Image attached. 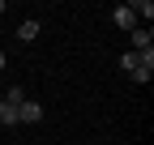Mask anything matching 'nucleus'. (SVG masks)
<instances>
[{
  "label": "nucleus",
  "instance_id": "2",
  "mask_svg": "<svg viewBox=\"0 0 154 145\" xmlns=\"http://www.w3.org/2000/svg\"><path fill=\"white\" fill-rule=\"evenodd\" d=\"M17 115H22V124H38V120H43V107H38L34 98H26L22 107H17Z\"/></svg>",
  "mask_w": 154,
  "mask_h": 145
},
{
  "label": "nucleus",
  "instance_id": "10",
  "mask_svg": "<svg viewBox=\"0 0 154 145\" xmlns=\"http://www.w3.org/2000/svg\"><path fill=\"white\" fill-rule=\"evenodd\" d=\"M0 13H5V0H0Z\"/></svg>",
  "mask_w": 154,
  "mask_h": 145
},
{
  "label": "nucleus",
  "instance_id": "6",
  "mask_svg": "<svg viewBox=\"0 0 154 145\" xmlns=\"http://www.w3.org/2000/svg\"><path fill=\"white\" fill-rule=\"evenodd\" d=\"M17 39H22V43L38 39V22H22V26H17Z\"/></svg>",
  "mask_w": 154,
  "mask_h": 145
},
{
  "label": "nucleus",
  "instance_id": "8",
  "mask_svg": "<svg viewBox=\"0 0 154 145\" xmlns=\"http://www.w3.org/2000/svg\"><path fill=\"white\" fill-rule=\"evenodd\" d=\"M0 102H9V107H22V102H26V94H22V85H9V94L0 98Z\"/></svg>",
  "mask_w": 154,
  "mask_h": 145
},
{
  "label": "nucleus",
  "instance_id": "9",
  "mask_svg": "<svg viewBox=\"0 0 154 145\" xmlns=\"http://www.w3.org/2000/svg\"><path fill=\"white\" fill-rule=\"evenodd\" d=\"M5 64H9V56H5V51H0V72H5Z\"/></svg>",
  "mask_w": 154,
  "mask_h": 145
},
{
  "label": "nucleus",
  "instance_id": "7",
  "mask_svg": "<svg viewBox=\"0 0 154 145\" xmlns=\"http://www.w3.org/2000/svg\"><path fill=\"white\" fill-rule=\"evenodd\" d=\"M137 64H150V60H141L137 51H124V56H120V68H124V72H133Z\"/></svg>",
  "mask_w": 154,
  "mask_h": 145
},
{
  "label": "nucleus",
  "instance_id": "4",
  "mask_svg": "<svg viewBox=\"0 0 154 145\" xmlns=\"http://www.w3.org/2000/svg\"><path fill=\"white\" fill-rule=\"evenodd\" d=\"M0 124H5V128H13V124H22V115H17V107L0 102Z\"/></svg>",
  "mask_w": 154,
  "mask_h": 145
},
{
  "label": "nucleus",
  "instance_id": "5",
  "mask_svg": "<svg viewBox=\"0 0 154 145\" xmlns=\"http://www.w3.org/2000/svg\"><path fill=\"white\" fill-rule=\"evenodd\" d=\"M128 77H133V81H137V85H146V81L154 77V64H137V68H133V72H128Z\"/></svg>",
  "mask_w": 154,
  "mask_h": 145
},
{
  "label": "nucleus",
  "instance_id": "1",
  "mask_svg": "<svg viewBox=\"0 0 154 145\" xmlns=\"http://www.w3.org/2000/svg\"><path fill=\"white\" fill-rule=\"evenodd\" d=\"M111 22L120 26V30H137V17H133L128 4H116V9H111Z\"/></svg>",
  "mask_w": 154,
  "mask_h": 145
},
{
  "label": "nucleus",
  "instance_id": "3",
  "mask_svg": "<svg viewBox=\"0 0 154 145\" xmlns=\"http://www.w3.org/2000/svg\"><path fill=\"white\" fill-rule=\"evenodd\" d=\"M128 9H133V17H146V26L154 22V4H150V0H133Z\"/></svg>",
  "mask_w": 154,
  "mask_h": 145
}]
</instances>
